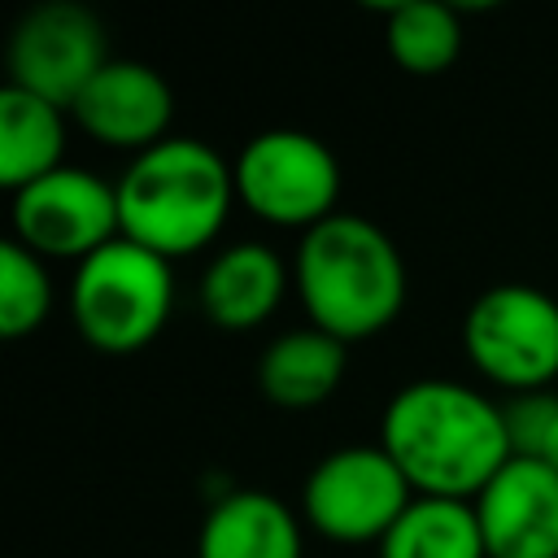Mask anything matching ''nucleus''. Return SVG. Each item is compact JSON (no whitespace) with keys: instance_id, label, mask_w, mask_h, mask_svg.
<instances>
[{"instance_id":"1","label":"nucleus","mask_w":558,"mask_h":558,"mask_svg":"<svg viewBox=\"0 0 558 558\" xmlns=\"http://www.w3.org/2000/svg\"><path fill=\"white\" fill-rule=\"evenodd\" d=\"M379 445L418 497L453 501H475L514 458L501 405L453 379H414L392 392Z\"/></svg>"},{"instance_id":"2","label":"nucleus","mask_w":558,"mask_h":558,"mask_svg":"<svg viewBox=\"0 0 558 558\" xmlns=\"http://www.w3.org/2000/svg\"><path fill=\"white\" fill-rule=\"evenodd\" d=\"M292 283L310 327L344 344L379 336L405 305V262L392 235L362 214H331L310 227L292 257Z\"/></svg>"},{"instance_id":"3","label":"nucleus","mask_w":558,"mask_h":558,"mask_svg":"<svg viewBox=\"0 0 558 558\" xmlns=\"http://www.w3.org/2000/svg\"><path fill=\"white\" fill-rule=\"evenodd\" d=\"M118 187L122 240L174 262L201 253L227 222L235 170L201 140L170 135L131 157Z\"/></svg>"},{"instance_id":"4","label":"nucleus","mask_w":558,"mask_h":558,"mask_svg":"<svg viewBox=\"0 0 558 558\" xmlns=\"http://www.w3.org/2000/svg\"><path fill=\"white\" fill-rule=\"evenodd\" d=\"M170 305H174L170 262L122 235L100 253H92L87 262H78L70 283L74 327L105 357H126L148 349L161 336Z\"/></svg>"},{"instance_id":"5","label":"nucleus","mask_w":558,"mask_h":558,"mask_svg":"<svg viewBox=\"0 0 558 558\" xmlns=\"http://www.w3.org/2000/svg\"><path fill=\"white\" fill-rule=\"evenodd\" d=\"M235 201L270 227H296L301 235L327 222L340 201L336 153L296 126H275L253 135L235 157Z\"/></svg>"},{"instance_id":"6","label":"nucleus","mask_w":558,"mask_h":558,"mask_svg":"<svg viewBox=\"0 0 558 558\" xmlns=\"http://www.w3.org/2000/svg\"><path fill=\"white\" fill-rule=\"evenodd\" d=\"M462 344L484 379L519 397L545 392L558 379V301L532 283H493L471 301Z\"/></svg>"},{"instance_id":"7","label":"nucleus","mask_w":558,"mask_h":558,"mask_svg":"<svg viewBox=\"0 0 558 558\" xmlns=\"http://www.w3.org/2000/svg\"><path fill=\"white\" fill-rule=\"evenodd\" d=\"M410 501L414 488L401 475V466L384 453V445L331 449L323 462H314L301 488L305 523L340 545H379Z\"/></svg>"},{"instance_id":"8","label":"nucleus","mask_w":558,"mask_h":558,"mask_svg":"<svg viewBox=\"0 0 558 558\" xmlns=\"http://www.w3.org/2000/svg\"><path fill=\"white\" fill-rule=\"evenodd\" d=\"M109 61L105 22L74 0L26 9L9 35V83L65 113Z\"/></svg>"},{"instance_id":"9","label":"nucleus","mask_w":558,"mask_h":558,"mask_svg":"<svg viewBox=\"0 0 558 558\" xmlns=\"http://www.w3.org/2000/svg\"><path fill=\"white\" fill-rule=\"evenodd\" d=\"M118 235V187L83 166H61L13 192V240L35 257L87 262Z\"/></svg>"},{"instance_id":"10","label":"nucleus","mask_w":558,"mask_h":558,"mask_svg":"<svg viewBox=\"0 0 558 558\" xmlns=\"http://www.w3.org/2000/svg\"><path fill=\"white\" fill-rule=\"evenodd\" d=\"M70 118L83 135H92L105 148L144 153L170 140L166 131L174 118V92L153 65L113 57L70 105Z\"/></svg>"},{"instance_id":"11","label":"nucleus","mask_w":558,"mask_h":558,"mask_svg":"<svg viewBox=\"0 0 558 558\" xmlns=\"http://www.w3.org/2000/svg\"><path fill=\"white\" fill-rule=\"evenodd\" d=\"M488 558H558V471L510 458L471 501Z\"/></svg>"},{"instance_id":"12","label":"nucleus","mask_w":558,"mask_h":558,"mask_svg":"<svg viewBox=\"0 0 558 558\" xmlns=\"http://www.w3.org/2000/svg\"><path fill=\"white\" fill-rule=\"evenodd\" d=\"M288 266L270 244H227L201 279V305L209 314V323H218L222 331H248L262 327L288 288Z\"/></svg>"},{"instance_id":"13","label":"nucleus","mask_w":558,"mask_h":558,"mask_svg":"<svg viewBox=\"0 0 558 558\" xmlns=\"http://www.w3.org/2000/svg\"><path fill=\"white\" fill-rule=\"evenodd\" d=\"M196 558H301V519L262 488L227 493L201 523Z\"/></svg>"},{"instance_id":"14","label":"nucleus","mask_w":558,"mask_h":558,"mask_svg":"<svg viewBox=\"0 0 558 558\" xmlns=\"http://www.w3.org/2000/svg\"><path fill=\"white\" fill-rule=\"evenodd\" d=\"M349 371V344L318 331L296 327L266 344L257 357V388L279 410H314L323 405Z\"/></svg>"},{"instance_id":"15","label":"nucleus","mask_w":558,"mask_h":558,"mask_svg":"<svg viewBox=\"0 0 558 558\" xmlns=\"http://www.w3.org/2000/svg\"><path fill=\"white\" fill-rule=\"evenodd\" d=\"M65 109L4 83L0 87V187L13 196L26 183L61 170Z\"/></svg>"},{"instance_id":"16","label":"nucleus","mask_w":558,"mask_h":558,"mask_svg":"<svg viewBox=\"0 0 558 558\" xmlns=\"http://www.w3.org/2000/svg\"><path fill=\"white\" fill-rule=\"evenodd\" d=\"M379 558H488L471 501L414 497L379 541Z\"/></svg>"},{"instance_id":"17","label":"nucleus","mask_w":558,"mask_h":558,"mask_svg":"<svg viewBox=\"0 0 558 558\" xmlns=\"http://www.w3.org/2000/svg\"><path fill=\"white\" fill-rule=\"evenodd\" d=\"M384 44L388 57L418 78L445 74L458 52H462V22L449 4L436 0H405L388 9V26H384Z\"/></svg>"},{"instance_id":"18","label":"nucleus","mask_w":558,"mask_h":558,"mask_svg":"<svg viewBox=\"0 0 558 558\" xmlns=\"http://www.w3.org/2000/svg\"><path fill=\"white\" fill-rule=\"evenodd\" d=\"M52 310V279L44 270V257H35L26 244L4 240L0 244V336L22 340L31 336Z\"/></svg>"},{"instance_id":"19","label":"nucleus","mask_w":558,"mask_h":558,"mask_svg":"<svg viewBox=\"0 0 558 558\" xmlns=\"http://www.w3.org/2000/svg\"><path fill=\"white\" fill-rule=\"evenodd\" d=\"M514 458H536L558 471V397L554 392H523L501 405Z\"/></svg>"}]
</instances>
